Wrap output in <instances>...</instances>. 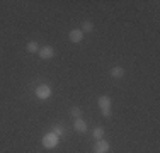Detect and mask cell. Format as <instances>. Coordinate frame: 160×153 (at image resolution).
<instances>
[{
    "label": "cell",
    "mask_w": 160,
    "mask_h": 153,
    "mask_svg": "<svg viewBox=\"0 0 160 153\" xmlns=\"http://www.w3.org/2000/svg\"><path fill=\"white\" fill-rule=\"evenodd\" d=\"M58 143H60V136H56L53 131L46 133V135L41 138V145H43L46 150H53V148H56V146H58Z\"/></svg>",
    "instance_id": "obj_1"
},
{
    "label": "cell",
    "mask_w": 160,
    "mask_h": 153,
    "mask_svg": "<svg viewBox=\"0 0 160 153\" xmlns=\"http://www.w3.org/2000/svg\"><path fill=\"white\" fill-rule=\"evenodd\" d=\"M97 106L99 109H101L102 116L104 117H111V99L108 97V95H101V97L97 99Z\"/></svg>",
    "instance_id": "obj_2"
},
{
    "label": "cell",
    "mask_w": 160,
    "mask_h": 153,
    "mask_svg": "<svg viewBox=\"0 0 160 153\" xmlns=\"http://www.w3.org/2000/svg\"><path fill=\"white\" fill-rule=\"evenodd\" d=\"M51 94H53L51 87L46 85V83H41V85L36 87V97L39 99V101H48V99L51 97Z\"/></svg>",
    "instance_id": "obj_3"
},
{
    "label": "cell",
    "mask_w": 160,
    "mask_h": 153,
    "mask_svg": "<svg viewBox=\"0 0 160 153\" xmlns=\"http://www.w3.org/2000/svg\"><path fill=\"white\" fill-rule=\"evenodd\" d=\"M109 150H111V145L106 140H97L94 145V153H109Z\"/></svg>",
    "instance_id": "obj_4"
},
{
    "label": "cell",
    "mask_w": 160,
    "mask_h": 153,
    "mask_svg": "<svg viewBox=\"0 0 160 153\" xmlns=\"http://www.w3.org/2000/svg\"><path fill=\"white\" fill-rule=\"evenodd\" d=\"M38 55H39L41 60H51L55 56V48L53 46H43V48H39Z\"/></svg>",
    "instance_id": "obj_5"
},
{
    "label": "cell",
    "mask_w": 160,
    "mask_h": 153,
    "mask_svg": "<svg viewBox=\"0 0 160 153\" xmlns=\"http://www.w3.org/2000/svg\"><path fill=\"white\" fill-rule=\"evenodd\" d=\"M68 39L72 41V43H82L83 39V32L80 29H72L70 34H68Z\"/></svg>",
    "instance_id": "obj_6"
},
{
    "label": "cell",
    "mask_w": 160,
    "mask_h": 153,
    "mask_svg": "<svg viewBox=\"0 0 160 153\" xmlns=\"http://www.w3.org/2000/svg\"><path fill=\"white\" fill-rule=\"evenodd\" d=\"M73 129L77 133H85L87 131V122L82 119V117H78V119H75L73 122Z\"/></svg>",
    "instance_id": "obj_7"
},
{
    "label": "cell",
    "mask_w": 160,
    "mask_h": 153,
    "mask_svg": "<svg viewBox=\"0 0 160 153\" xmlns=\"http://www.w3.org/2000/svg\"><path fill=\"white\" fill-rule=\"evenodd\" d=\"M109 75H111L112 78H123L124 76V68L123 67H112L111 70H109Z\"/></svg>",
    "instance_id": "obj_8"
},
{
    "label": "cell",
    "mask_w": 160,
    "mask_h": 153,
    "mask_svg": "<svg viewBox=\"0 0 160 153\" xmlns=\"http://www.w3.org/2000/svg\"><path fill=\"white\" fill-rule=\"evenodd\" d=\"M80 31H82L83 34H85V32H92V31H94V24L90 21H85L82 24V27H80Z\"/></svg>",
    "instance_id": "obj_9"
},
{
    "label": "cell",
    "mask_w": 160,
    "mask_h": 153,
    "mask_svg": "<svg viewBox=\"0 0 160 153\" xmlns=\"http://www.w3.org/2000/svg\"><path fill=\"white\" fill-rule=\"evenodd\" d=\"M92 135H94V140H104L106 131H104V128H96Z\"/></svg>",
    "instance_id": "obj_10"
},
{
    "label": "cell",
    "mask_w": 160,
    "mask_h": 153,
    "mask_svg": "<svg viewBox=\"0 0 160 153\" xmlns=\"http://www.w3.org/2000/svg\"><path fill=\"white\" fill-rule=\"evenodd\" d=\"M28 51L29 53H38L39 51V44H38L36 41H29L28 43Z\"/></svg>",
    "instance_id": "obj_11"
},
{
    "label": "cell",
    "mask_w": 160,
    "mask_h": 153,
    "mask_svg": "<svg viewBox=\"0 0 160 153\" xmlns=\"http://www.w3.org/2000/svg\"><path fill=\"white\" fill-rule=\"evenodd\" d=\"M70 114L75 117V119H78V117H82V109H80V107H72Z\"/></svg>",
    "instance_id": "obj_12"
},
{
    "label": "cell",
    "mask_w": 160,
    "mask_h": 153,
    "mask_svg": "<svg viewBox=\"0 0 160 153\" xmlns=\"http://www.w3.org/2000/svg\"><path fill=\"white\" fill-rule=\"evenodd\" d=\"M53 133H55L56 136H62V135H63V128H62L60 124H58V126H55V129H53Z\"/></svg>",
    "instance_id": "obj_13"
}]
</instances>
